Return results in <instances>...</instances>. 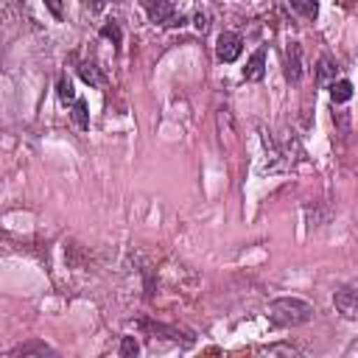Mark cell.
Wrapping results in <instances>:
<instances>
[{"label":"cell","mask_w":358,"mask_h":358,"mask_svg":"<svg viewBox=\"0 0 358 358\" xmlns=\"http://www.w3.org/2000/svg\"><path fill=\"white\" fill-rule=\"evenodd\" d=\"M45 6L50 8V14H53L56 20H62V14H64V11H62V0H45Z\"/></svg>","instance_id":"18"},{"label":"cell","mask_w":358,"mask_h":358,"mask_svg":"<svg viewBox=\"0 0 358 358\" xmlns=\"http://www.w3.org/2000/svg\"><path fill=\"white\" fill-rule=\"evenodd\" d=\"M241 50H243L241 34H235V31H221V34H218V39H215V53H218V59H221L224 64L235 62V59L241 56Z\"/></svg>","instance_id":"4"},{"label":"cell","mask_w":358,"mask_h":358,"mask_svg":"<svg viewBox=\"0 0 358 358\" xmlns=\"http://www.w3.org/2000/svg\"><path fill=\"white\" fill-rule=\"evenodd\" d=\"M302 45L299 42H288V48H285V78L291 81V84H299V78H302Z\"/></svg>","instance_id":"5"},{"label":"cell","mask_w":358,"mask_h":358,"mask_svg":"<svg viewBox=\"0 0 358 358\" xmlns=\"http://www.w3.org/2000/svg\"><path fill=\"white\" fill-rule=\"evenodd\" d=\"M145 11H148V20L162 25V28H173V25H182L185 17L176 11V6L171 0H143Z\"/></svg>","instance_id":"3"},{"label":"cell","mask_w":358,"mask_h":358,"mask_svg":"<svg viewBox=\"0 0 358 358\" xmlns=\"http://www.w3.org/2000/svg\"><path fill=\"white\" fill-rule=\"evenodd\" d=\"M45 355H56V350H50L45 341H25L8 352V358H45Z\"/></svg>","instance_id":"7"},{"label":"cell","mask_w":358,"mask_h":358,"mask_svg":"<svg viewBox=\"0 0 358 358\" xmlns=\"http://www.w3.org/2000/svg\"><path fill=\"white\" fill-rule=\"evenodd\" d=\"M73 123H76L81 131L90 129V109H87V101H81V98L73 101Z\"/></svg>","instance_id":"12"},{"label":"cell","mask_w":358,"mask_h":358,"mask_svg":"<svg viewBox=\"0 0 358 358\" xmlns=\"http://www.w3.org/2000/svg\"><path fill=\"white\" fill-rule=\"evenodd\" d=\"M333 308L341 319L355 322L358 319V282H344L333 291Z\"/></svg>","instance_id":"2"},{"label":"cell","mask_w":358,"mask_h":358,"mask_svg":"<svg viewBox=\"0 0 358 358\" xmlns=\"http://www.w3.org/2000/svg\"><path fill=\"white\" fill-rule=\"evenodd\" d=\"M263 76H266V48H257V50L249 56L246 67H243V78H246V81H260Z\"/></svg>","instance_id":"9"},{"label":"cell","mask_w":358,"mask_h":358,"mask_svg":"<svg viewBox=\"0 0 358 358\" xmlns=\"http://www.w3.org/2000/svg\"><path fill=\"white\" fill-rule=\"evenodd\" d=\"M137 341H134V336H123V341H120V355L123 358H129V355H137Z\"/></svg>","instance_id":"15"},{"label":"cell","mask_w":358,"mask_h":358,"mask_svg":"<svg viewBox=\"0 0 358 358\" xmlns=\"http://www.w3.org/2000/svg\"><path fill=\"white\" fill-rule=\"evenodd\" d=\"M291 3V8L299 14V17H305V20H316L319 17V0H288Z\"/></svg>","instance_id":"11"},{"label":"cell","mask_w":358,"mask_h":358,"mask_svg":"<svg viewBox=\"0 0 358 358\" xmlns=\"http://www.w3.org/2000/svg\"><path fill=\"white\" fill-rule=\"evenodd\" d=\"M193 25H196V31H201V34H204V31L210 28V17L199 11V14H196V22H193Z\"/></svg>","instance_id":"17"},{"label":"cell","mask_w":358,"mask_h":358,"mask_svg":"<svg viewBox=\"0 0 358 358\" xmlns=\"http://www.w3.org/2000/svg\"><path fill=\"white\" fill-rule=\"evenodd\" d=\"M101 34H103L106 39H112L115 45H120V28H117V22H106V25L101 28Z\"/></svg>","instance_id":"16"},{"label":"cell","mask_w":358,"mask_h":358,"mask_svg":"<svg viewBox=\"0 0 358 358\" xmlns=\"http://www.w3.org/2000/svg\"><path fill=\"white\" fill-rule=\"evenodd\" d=\"M103 8V0H92V11H101Z\"/></svg>","instance_id":"19"},{"label":"cell","mask_w":358,"mask_h":358,"mask_svg":"<svg viewBox=\"0 0 358 358\" xmlns=\"http://www.w3.org/2000/svg\"><path fill=\"white\" fill-rule=\"evenodd\" d=\"M59 98L62 101H76V92H73V84H70V78L67 76H59Z\"/></svg>","instance_id":"14"},{"label":"cell","mask_w":358,"mask_h":358,"mask_svg":"<svg viewBox=\"0 0 358 358\" xmlns=\"http://www.w3.org/2000/svg\"><path fill=\"white\" fill-rule=\"evenodd\" d=\"M330 98H333V103H347V101L352 98V81L336 78V81L330 84Z\"/></svg>","instance_id":"10"},{"label":"cell","mask_w":358,"mask_h":358,"mask_svg":"<svg viewBox=\"0 0 358 358\" xmlns=\"http://www.w3.org/2000/svg\"><path fill=\"white\" fill-rule=\"evenodd\" d=\"M137 327H140V330H145V333H151V336H157V333H159V336H165V338L193 344V336L182 333L179 327H168V324H162V322H148V319H143V322H137Z\"/></svg>","instance_id":"6"},{"label":"cell","mask_w":358,"mask_h":358,"mask_svg":"<svg viewBox=\"0 0 358 358\" xmlns=\"http://www.w3.org/2000/svg\"><path fill=\"white\" fill-rule=\"evenodd\" d=\"M313 305L302 296H277L271 305H268V319L277 324V327H299V324H308L313 319Z\"/></svg>","instance_id":"1"},{"label":"cell","mask_w":358,"mask_h":358,"mask_svg":"<svg viewBox=\"0 0 358 358\" xmlns=\"http://www.w3.org/2000/svg\"><path fill=\"white\" fill-rule=\"evenodd\" d=\"M336 76H338V64H336V59L333 56H319V62H316V84L319 87H330L333 81H336Z\"/></svg>","instance_id":"8"},{"label":"cell","mask_w":358,"mask_h":358,"mask_svg":"<svg viewBox=\"0 0 358 358\" xmlns=\"http://www.w3.org/2000/svg\"><path fill=\"white\" fill-rule=\"evenodd\" d=\"M78 76H81V78H84L90 87H101V81H103V78H101V73H98V67H95L92 62H81Z\"/></svg>","instance_id":"13"}]
</instances>
